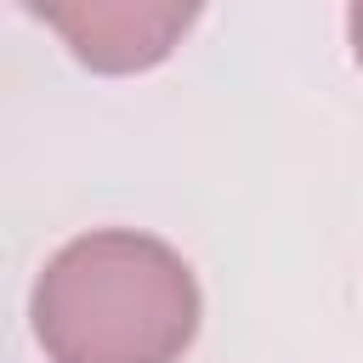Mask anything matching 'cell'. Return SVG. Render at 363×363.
<instances>
[{"instance_id":"cell-2","label":"cell","mask_w":363,"mask_h":363,"mask_svg":"<svg viewBox=\"0 0 363 363\" xmlns=\"http://www.w3.org/2000/svg\"><path fill=\"white\" fill-rule=\"evenodd\" d=\"M28 11L51 34H62L74 62H85L91 74H142L164 62L199 17V6L176 0H68V6L28 0Z\"/></svg>"},{"instance_id":"cell-1","label":"cell","mask_w":363,"mask_h":363,"mask_svg":"<svg viewBox=\"0 0 363 363\" xmlns=\"http://www.w3.org/2000/svg\"><path fill=\"white\" fill-rule=\"evenodd\" d=\"M199 312L193 267L136 227L68 238L28 295L34 340L51 363H182Z\"/></svg>"},{"instance_id":"cell-3","label":"cell","mask_w":363,"mask_h":363,"mask_svg":"<svg viewBox=\"0 0 363 363\" xmlns=\"http://www.w3.org/2000/svg\"><path fill=\"white\" fill-rule=\"evenodd\" d=\"M346 34H352V57H357V68H363V6L346 11Z\"/></svg>"}]
</instances>
